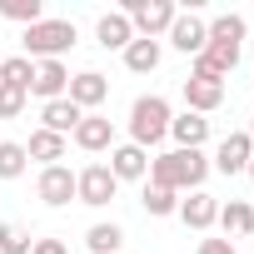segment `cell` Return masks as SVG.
I'll list each match as a JSON object with an SVG mask.
<instances>
[{"mask_svg": "<svg viewBox=\"0 0 254 254\" xmlns=\"http://www.w3.org/2000/svg\"><path fill=\"white\" fill-rule=\"evenodd\" d=\"M204 175H209V160H204V150H165V155H150V185H160V190H199L204 185Z\"/></svg>", "mask_w": 254, "mask_h": 254, "instance_id": "6da1fadb", "label": "cell"}, {"mask_svg": "<svg viewBox=\"0 0 254 254\" xmlns=\"http://www.w3.org/2000/svg\"><path fill=\"white\" fill-rule=\"evenodd\" d=\"M170 120H175V110H170L165 95H140V100L130 105V145L155 150V145L170 135Z\"/></svg>", "mask_w": 254, "mask_h": 254, "instance_id": "7a4b0ae2", "label": "cell"}, {"mask_svg": "<svg viewBox=\"0 0 254 254\" xmlns=\"http://www.w3.org/2000/svg\"><path fill=\"white\" fill-rule=\"evenodd\" d=\"M75 20H60V15H45L40 25L25 30V60H60L65 50H75Z\"/></svg>", "mask_w": 254, "mask_h": 254, "instance_id": "3957f363", "label": "cell"}, {"mask_svg": "<svg viewBox=\"0 0 254 254\" xmlns=\"http://www.w3.org/2000/svg\"><path fill=\"white\" fill-rule=\"evenodd\" d=\"M175 15H180V10L170 5V0H125V20L135 25L140 40H160V35H170Z\"/></svg>", "mask_w": 254, "mask_h": 254, "instance_id": "277c9868", "label": "cell"}, {"mask_svg": "<svg viewBox=\"0 0 254 254\" xmlns=\"http://www.w3.org/2000/svg\"><path fill=\"white\" fill-rule=\"evenodd\" d=\"M115 194H120V180L110 175V165H100V160H95V165H85V170L75 175V199H80V204L105 209Z\"/></svg>", "mask_w": 254, "mask_h": 254, "instance_id": "5b68a950", "label": "cell"}, {"mask_svg": "<svg viewBox=\"0 0 254 254\" xmlns=\"http://www.w3.org/2000/svg\"><path fill=\"white\" fill-rule=\"evenodd\" d=\"M65 100H70V105H80L85 115H95V110L110 100V80H105L100 70H80V75H70V90H65Z\"/></svg>", "mask_w": 254, "mask_h": 254, "instance_id": "8992f818", "label": "cell"}, {"mask_svg": "<svg viewBox=\"0 0 254 254\" xmlns=\"http://www.w3.org/2000/svg\"><path fill=\"white\" fill-rule=\"evenodd\" d=\"M249 160H254V140H249L244 130H229V135L219 140V150H214V165H209V170H219V175H244V170H249Z\"/></svg>", "mask_w": 254, "mask_h": 254, "instance_id": "52a82bcc", "label": "cell"}, {"mask_svg": "<svg viewBox=\"0 0 254 254\" xmlns=\"http://www.w3.org/2000/svg\"><path fill=\"white\" fill-rule=\"evenodd\" d=\"M35 194L50 204V209H65L75 199V170L70 165H45L40 180H35Z\"/></svg>", "mask_w": 254, "mask_h": 254, "instance_id": "ba28073f", "label": "cell"}, {"mask_svg": "<svg viewBox=\"0 0 254 254\" xmlns=\"http://www.w3.org/2000/svg\"><path fill=\"white\" fill-rule=\"evenodd\" d=\"M219 105H224V80H214V75H190L185 80V110L214 115Z\"/></svg>", "mask_w": 254, "mask_h": 254, "instance_id": "9c48e42d", "label": "cell"}, {"mask_svg": "<svg viewBox=\"0 0 254 254\" xmlns=\"http://www.w3.org/2000/svg\"><path fill=\"white\" fill-rule=\"evenodd\" d=\"M65 90H70V70H65V60H35L30 95H40V100L50 105V100H65Z\"/></svg>", "mask_w": 254, "mask_h": 254, "instance_id": "30bf717a", "label": "cell"}, {"mask_svg": "<svg viewBox=\"0 0 254 254\" xmlns=\"http://www.w3.org/2000/svg\"><path fill=\"white\" fill-rule=\"evenodd\" d=\"M204 40H209L204 20H199L194 10H180V15H175V25H170V45H175L180 55H199V50H204Z\"/></svg>", "mask_w": 254, "mask_h": 254, "instance_id": "8fae6325", "label": "cell"}, {"mask_svg": "<svg viewBox=\"0 0 254 254\" xmlns=\"http://www.w3.org/2000/svg\"><path fill=\"white\" fill-rule=\"evenodd\" d=\"M170 140H175V150H204V140H209V120L194 115V110L175 115V120H170Z\"/></svg>", "mask_w": 254, "mask_h": 254, "instance_id": "7c38bea8", "label": "cell"}, {"mask_svg": "<svg viewBox=\"0 0 254 254\" xmlns=\"http://www.w3.org/2000/svg\"><path fill=\"white\" fill-rule=\"evenodd\" d=\"M80 150H90V155H100V150H115V125L105 120V115H85L80 125H75V135H70Z\"/></svg>", "mask_w": 254, "mask_h": 254, "instance_id": "4fadbf2b", "label": "cell"}, {"mask_svg": "<svg viewBox=\"0 0 254 254\" xmlns=\"http://www.w3.org/2000/svg\"><path fill=\"white\" fill-rule=\"evenodd\" d=\"M110 175L115 180H145L150 175V150H140V145H115L110 150Z\"/></svg>", "mask_w": 254, "mask_h": 254, "instance_id": "5bb4252c", "label": "cell"}, {"mask_svg": "<svg viewBox=\"0 0 254 254\" xmlns=\"http://www.w3.org/2000/svg\"><path fill=\"white\" fill-rule=\"evenodd\" d=\"M180 219H185L194 234H204V229L219 219V199H214V194H204V190H194L190 199H180Z\"/></svg>", "mask_w": 254, "mask_h": 254, "instance_id": "9a60e30c", "label": "cell"}, {"mask_svg": "<svg viewBox=\"0 0 254 254\" xmlns=\"http://www.w3.org/2000/svg\"><path fill=\"white\" fill-rule=\"evenodd\" d=\"M85 120V110L80 105H70V100H50L45 110H40V130H50V135H75V125Z\"/></svg>", "mask_w": 254, "mask_h": 254, "instance_id": "2e32d148", "label": "cell"}, {"mask_svg": "<svg viewBox=\"0 0 254 254\" xmlns=\"http://www.w3.org/2000/svg\"><path fill=\"white\" fill-rule=\"evenodd\" d=\"M95 40L105 45V50H125L135 40V25L125 20V10H105L100 20H95Z\"/></svg>", "mask_w": 254, "mask_h": 254, "instance_id": "e0dca14e", "label": "cell"}, {"mask_svg": "<svg viewBox=\"0 0 254 254\" xmlns=\"http://www.w3.org/2000/svg\"><path fill=\"white\" fill-rule=\"evenodd\" d=\"M65 150H70V140H65V135H50V130H35V135H30V145H25V155H30V160H40V165H60V160H65Z\"/></svg>", "mask_w": 254, "mask_h": 254, "instance_id": "ac0fdd59", "label": "cell"}, {"mask_svg": "<svg viewBox=\"0 0 254 254\" xmlns=\"http://www.w3.org/2000/svg\"><path fill=\"white\" fill-rule=\"evenodd\" d=\"M160 55H165V50H160V40H140V35H135L130 45H125V65H130L135 75L160 70Z\"/></svg>", "mask_w": 254, "mask_h": 254, "instance_id": "d6986e66", "label": "cell"}, {"mask_svg": "<svg viewBox=\"0 0 254 254\" xmlns=\"http://www.w3.org/2000/svg\"><path fill=\"white\" fill-rule=\"evenodd\" d=\"M214 224H224V234H254V204L229 199V204H219V219Z\"/></svg>", "mask_w": 254, "mask_h": 254, "instance_id": "ffe728a7", "label": "cell"}, {"mask_svg": "<svg viewBox=\"0 0 254 254\" xmlns=\"http://www.w3.org/2000/svg\"><path fill=\"white\" fill-rule=\"evenodd\" d=\"M85 244H90V254H120V244H125V229L110 219H100V224H90V234H85Z\"/></svg>", "mask_w": 254, "mask_h": 254, "instance_id": "44dd1931", "label": "cell"}, {"mask_svg": "<svg viewBox=\"0 0 254 254\" xmlns=\"http://www.w3.org/2000/svg\"><path fill=\"white\" fill-rule=\"evenodd\" d=\"M30 80H35V60H25V55L0 60V85H10V90H25V95H30Z\"/></svg>", "mask_w": 254, "mask_h": 254, "instance_id": "7402d4cb", "label": "cell"}, {"mask_svg": "<svg viewBox=\"0 0 254 254\" xmlns=\"http://www.w3.org/2000/svg\"><path fill=\"white\" fill-rule=\"evenodd\" d=\"M0 15L30 30V25H40V20H45V5H40V0H0Z\"/></svg>", "mask_w": 254, "mask_h": 254, "instance_id": "603a6c76", "label": "cell"}, {"mask_svg": "<svg viewBox=\"0 0 254 254\" xmlns=\"http://www.w3.org/2000/svg\"><path fill=\"white\" fill-rule=\"evenodd\" d=\"M145 214H155V219H170V214H180V194L175 190H160V185H145Z\"/></svg>", "mask_w": 254, "mask_h": 254, "instance_id": "cb8c5ba5", "label": "cell"}, {"mask_svg": "<svg viewBox=\"0 0 254 254\" xmlns=\"http://www.w3.org/2000/svg\"><path fill=\"white\" fill-rule=\"evenodd\" d=\"M25 165H30V155L20 140H0V180H20Z\"/></svg>", "mask_w": 254, "mask_h": 254, "instance_id": "d4e9b609", "label": "cell"}, {"mask_svg": "<svg viewBox=\"0 0 254 254\" xmlns=\"http://www.w3.org/2000/svg\"><path fill=\"white\" fill-rule=\"evenodd\" d=\"M204 30H209V40H229V45H244V30H249V25H244V15H229V10H224V15H214Z\"/></svg>", "mask_w": 254, "mask_h": 254, "instance_id": "484cf974", "label": "cell"}, {"mask_svg": "<svg viewBox=\"0 0 254 254\" xmlns=\"http://www.w3.org/2000/svg\"><path fill=\"white\" fill-rule=\"evenodd\" d=\"M30 234L25 229H15V224H0V254H30Z\"/></svg>", "mask_w": 254, "mask_h": 254, "instance_id": "4316f807", "label": "cell"}, {"mask_svg": "<svg viewBox=\"0 0 254 254\" xmlns=\"http://www.w3.org/2000/svg\"><path fill=\"white\" fill-rule=\"evenodd\" d=\"M25 90H10V85H0V120H15V115H25Z\"/></svg>", "mask_w": 254, "mask_h": 254, "instance_id": "83f0119b", "label": "cell"}, {"mask_svg": "<svg viewBox=\"0 0 254 254\" xmlns=\"http://www.w3.org/2000/svg\"><path fill=\"white\" fill-rule=\"evenodd\" d=\"M199 254H239L234 239H199Z\"/></svg>", "mask_w": 254, "mask_h": 254, "instance_id": "f1b7e54d", "label": "cell"}, {"mask_svg": "<svg viewBox=\"0 0 254 254\" xmlns=\"http://www.w3.org/2000/svg\"><path fill=\"white\" fill-rule=\"evenodd\" d=\"M30 254H70V249H65V239H35Z\"/></svg>", "mask_w": 254, "mask_h": 254, "instance_id": "f546056e", "label": "cell"}, {"mask_svg": "<svg viewBox=\"0 0 254 254\" xmlns=\"http://www.w3.org/2000/svg\"><path fill=\"white\" fill-rule=\"evenodd\" d=\"M244 135H249V140H254V120H249V130H244Z\"/></svg>", "mask_w": 254, "mask_h": 254, "instance_id": "4dcf8cb0", "label": "cell"}, {"mask_svg": "<svg viewBox=\"0 0 254 254\" xmlns=\"http://www.w3.org/2000/svg\"><path fill=\"white\" fill-rule=\"evenodd\" d=\"M244 175H249V180H254V160H249V170H244Z\"/></svg>", "mask_w": 254, "mask_h": 254, "instance_id": "1f68e13d", "label": "cell"}, {"mask_svg": "<svg viewBox=\"0 0 254 254\" xmlns=\"http://www.w3.org/2000/svg\"><path fill=\"white\" fill-rule=\"evenodd\" d=\"M249 239H254V234H249Z\"/></svg>", "mask_w": 254, "mask_h": 254, "instance_id": "d6a6232c", "label": "cell"}]
</instances>
